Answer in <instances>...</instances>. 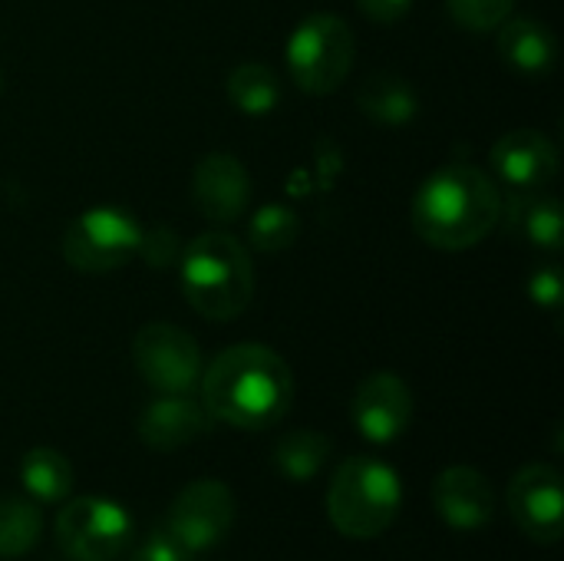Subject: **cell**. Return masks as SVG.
<instances>
[{"label":"cell","mask_w":564,"mask_h":561,"mask_svg":"<svg viewBox=\"0 0 564 561\" xmlns=\"http://www.w3.org/2000/svg\"><path fill=\"white\" fill-rule=\"evenodd\" d=\"M512 522L539 546H555L564 536V483L549 463L522 466L509 483Z\"/></svg>","instance_id":"obj_10"},{"label":"cell","mask_w":564,"mask_h":561,"mask_svg":"<svg viewBox=\"0 0 564 561\" xmlns=\"http://www.w3.org/2000/svg\"><path fill=\"white\" fill-rule=\"evenodd\" d=\"M20 483L36 503H63L73 489V466L59 450L36 446L20 463Z\"/></svg>","instance_id":"obj_19"},{"label":"cell","mask_w":564,"mask_h":561,"mask_svg":"<svg viewBox=\"0 0 564 561\" xmlns=\"http://www.w3.org/2000/svg\"><path fill=\"white\" fill-rule=\"evenodd\" d=\"M192 202L208 222H238L251 202V175L231 152H208L192 172Z\"/></svg>","instance_id":"obj_12"},{"label":"cell","mask_w":564,"mask_h":561,"mask_svg":"<svg viewBox=\"0 0 564 561\" xmlns=\"http://www.w3.org/2000/svg\"><path fill=\"white\" fill-rule=\"evenodd\" d=\"M502 218L506 228L532 248L558 251L564 245V208L555 195H545V188L516 192L502 202Z\"/></svg>","instance_id":"obj_16"},{"label":"cell","mask_w":564,"mask_h":561,"mask_svg":"<svg viewBox=\"0 0 564 561\" xmlns=\"http://www.w3.org/2000/svg\"><path fill=\"white\" fill-rule=\"evenodd\" d=\"M202 403L212 420L235 430H268L294 403V374L288 360L264 344H235L202 370Z\"/></svg>","instance_id":"obj_1"},{"label":"cell","mask_w":564,"mask_h":561,"mask_svg":"<svg viewBox=\"0 0 564 561\" xmlns=\"http://www.w3.org/2000/svg\"><path fill=\"white\" fill-rule=\"evenodd\" d=\"M357 106L367 119L383 122V126H406L420 112V96L410 86V79L397 73H377L364 79L357 89Z\"/></svg>","instance_id":"obj_18"},{"label":"cell","mask_w":564,"mask_h":561,"mask_svg":"<svg viewBox=\"0 0 564 561\" xmlns=\"http://www.w3.org/2000/svg\"><path fill=\"white\" fill-rule=\"evenodd\" d=\"M297 235H301V218L288 205H264L248 222V245L264 255L288 251L297 241Z\"/></svg>","instance_id":"obj_23"},{"label":"cell","mask_w":564,"mask_h":561,"mask_svg":"<svg viewBox=\"0 0 564 561\" xmlns=\"http://www.w3.org/2000/svg\"><path fill=\"white\" fill-rule=\"evenodd\" d=\"M235 526V496L218 479H195L188 483L169 506L165 529L192 552L205 555Z\"/></svg>","instance_id":"obj_9"},{"label":"cell","mask_w":564,"mask_h":561,"mask_svg":"<svg viewBox=\"0 0 564 561\" xmlns=\"http://www.w3.org/2000/svg\"><path fill=\"white\" fill-rule=\"evenodd\" d=\"M529 298L545 311H558L564 304V278L558 265H542L529 274Z\"/></svg>","instance_id":"obj_26"},{"label":"cell","mask_w":564,"mask_h":561,"mask_svg":"<svg viewBox=\"0 0 564 561\" xmlns=\"http://www.w3.org/2000/svg\"><path fill=\"white\" fill-rule=\"evenodd\" d=\"M40 539V509L26 499H0V559H23Z\"/></svg>","instance_id":"obj_22"},{"label":"cell","mask_w":564,"mask_h":561,"mask_svg":"<svg viewBox=\"0 0 564 561\" xmlns=\"http://www.w3.org/2000/svg\"><path fill=\"white\" fill-rule=\"evenodd\" d=\"M53 532L73 561H112L132 542V519L106 496H76L56 516Z\"/></svg>","instance_id":"obj_7"},{"label":"cell","mask_w":564,"mask_h":561,"mask_svg":"<svg viewBox=\"0 0 564 561\" xmlns=\"http://www.w3.org/2000/svg\"><path fill=\"white\" fill-rule=\"evenodd\" d=\"M182 294L205 321H235L254 294L248 248L228 231H205L182 251Z\"/></svg>","instance_id":"obj_3"},{"label":"cell","mask_w":564,"mask_h":561,"mask_svg":"<svg viewBox=\"0 0 564 561\" xmlns=\"http://www.w3.org/2000/svg\"><path fill=\"white\" fill-rule=\"evenodd\" d=\"M410 218L426 245L440 251H466L502 222V192L486 169L453 162L420 185Z\"/></svg>","instance_id":"obj_2"},{"label":"cell","mask_w":564,"mask_h":561,"mask_svg":"<svg viewBox=\"0 0 564 561\" xmlns=\"http://www.w3.org/2000/svg\"><path fill=\"white\" fill-rule=\"evenodd\" d=\"M496 30H499V40H496L499 56L512 69H519L525 76H542L555 66L558 40L545 23L532 20V17H506Z\"/></svg>","instance_id":"obj_17"},{"label":"cell","mask_w":564,"mask_h":561,"mask_svg":"<svg viewBox=\"0 0 564 561\" xmlns=\"http://www.w3.org/2000/svg\"><path fill=\"white\" fill-rule=\"evenodd\" d=\"M129 561H195V555H192L165 526H159V529H152V532L135 546V552H132V559Z\"/></svg>","instance_id":"obj_25"},{"label":"cell","mask_w":564,"mask_h":561,"mask_svg":"<svg viewBox=\"0 0 564 561\" xmlns=\"http://www.w3.org/2000/svg\"><path fill=\"white\" fill-rule=\"evenodd\" d=\"M228 99L245 116H268L281 103V83L264 63H238L228 73Z\"/></svg>","instance_id":"obj_21"},{"label":"cell","mask_w":564,"mask_h":561,"mask_svg":"<svg viewBox=\"0 0 564 561\" xmlns=\"http://www.w3.org/2000/svg\"><path fill=\"white\" fill-rule=\"evenodd\" d=\"M142 225L116 205H96L79 212L59 241V251L69 268L83 274H109L132 261L142 251Z\"/></svg>","instance_id":"obj_6"},{"label":"cell","mask_w":564,"mask_h":561,"mask_svg":"<svg viewBox=\"0 0 564 561\" xmlns=\"http://www.w3.org/2000/svg\"><path fill=\"white\" fill-rule=\"evenodd\" d=\"M354 56H357L354 30L337 13L304 17L288 40L291 79L311 96H327L340 89L354 69Z\"/></svg>","instance_id":"obj_5"},{"label":"cell","mask_w":564,"mask_h":561,"mask_svg":"<svg viewBox=\"0 0 564 561\" xmlns=\"http://www.w3.org/2000/svg\"><path fill=\"white\" fill-rule=\"evenodd\" d=\"M350 420L367 443H397L413 423V393L406 380L390 370H377L367 380H360L350 400Z\"/></svg>","instance_id":"obj_11"},{"label":"cell","mask_w":564,"mask_h":561,"mask_svg":"<svg viewBox=\"0 0 564 561\" xmlns=\"http://www.w3.org/2000/svg\"><path fill=\"white\" fill-rule=\"evenodd\" d=\"M357 3L377 23H393V20L406 17L410 7H413V0H357Z\"/></svg>","instance_id":"obj_27"},{"label":"cell","mask_w":564,"mask_h":561,"mask_svg":"<svg viewBox=\"0 0 564 561\" xmlns=\"http://www.w3.org/2000/svg\"><path fill=\"white\" fill-rule=\"evenodd\" d=\"M330 440L324 433H314V430H294L288 436L278 440L274 453H271V463L274 470L291 479V483H307L314 479L327 460H330Z\"/></svg>","instance_id":"obj_20"},{"label":"cell","mask_w":564,"mask_h":561,"mask_svg":"<svg viewBox=\"0 0 564 561\" xmlns=\"http://www.w3.org/2000/svg\"><path fill=\"white\" fill-rule=\"evenodd\" d=\"M492 169L512 192H535L558 175V149L539 129H516L492 145Z\"/></svg>","instance_id":"obj_13"},{"label":"cell","mask_w":564,"mask_h":561,"mask_svg":"<svg viewBox=\"0 0 564 561\" xmlns=\"http://www.w3.org/2000/svg\"><path fill=\"white\" fill-rule=\"evenodd\" d=\"M453 20L473 33L496 30L506 17H512L516 0H446Z\"/></svg>","instance_id":"obj_24"},{"label":"cell","mask_w":564,"mask_h":561,"mask_svg":"<svg viewBox=\"0 0 564 561\" xmlns=\"http://www.w3.org/2000/svg\"><path fill=\"white\" fill-rule=\"evenodd\" d=\"M400 506V476L373 456H354L340 463L327 489V516L334 529L347 539L383 536L397 522Z\"/></svg>","instance_id":"obj_4"},{"label":"cell","mask_w":564,"mask_h":561,"mask_svg":"<svg viewBox=\"0 0 564 561\" xmlns=\"http://www.w3.org/2000/svg\"><path fill=\"white\" fill-rule=\"evenodd\" d=\"M212 413L192 393H162L139 417V440L155 453H175L212 430Z\"/></svg>","instance_id":"obj_14"},{"label":"cell","mask_w":564,"mask_h":561,"mask_svg":"<svg viewBox=\"0 0 564 561\" xmlns=\"http://www.w3.org/2000/svg\"><path fill=\"white\" fill-rule=\"evenodd\" d=\"M132 364L155 393H192L202 380V350L175 324H145L132 341Z\"/></svg>","instance_id":"obj_8"},{"label":"cell","mask_w":564,"mask_h":561,"mask_svg":"<svg viewBox=\"0 0 564 561\" xmlns=\"http://www.w3.org/2000/svg\"><path fill=\"white\" fill-rule=\"evenodd\" d=\"M433 506L440 519L456 532H476L496 516L492 483L473 466H449L436 476Z\"/></svg>","instance_id":"obj_15"}]
</instances>
